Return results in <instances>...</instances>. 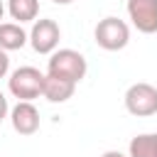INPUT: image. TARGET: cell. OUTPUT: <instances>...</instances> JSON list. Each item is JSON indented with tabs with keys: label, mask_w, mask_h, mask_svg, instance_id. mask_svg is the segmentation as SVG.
Listing matches in <instances>:
<instances>
[{
	"label": "cell",
	"mask_w": 157,
	"mask_h": 157,
	"mask_svg": "<svg viewBox=\"0 0 157 157\" xmlns=\"http://www.w3.org/2000/svg\"><path fill=\"white\" fill-rule=\"evenodd\" d=\"M130 157H157V132H142L130 140Z\"/></svg>",
	"instance_id": "10"
},
{
	"label": "cell",
	"mask_w": 157,
	"mask_h": 157,
	"mask_svg": "<svg viewBox=\"0 0 157 157\" xmlns=\"http://www.w3.org/2000/svg\"><path fill=\"white\" fill-rule=\"evenodd\" d=\"M125 108L137 115V118H147L157 113V88L152 83H132L125 93Z\"/></svg>",
	"instance_id": "4"
},
{
	"label": "cell",
	"mask_w": 157,
	"mask_h": 157,
	"mask_svg": "<svg viewBox=\"0 0 157 157\" xmlns=\"http://www.w3.org/2000/svg\"><path fill=\"white\" fill-rule=\"evenodd\" d=\"M101 157H125L123 152H118V150H108L105 155H101Z\"/></svg>",
	"instance_id": "14"
},
{
	"label": "cell",
	"mask_w": 157,
	"mask_h": 157,
	"mask_svg": "<svg viewBox=\"0 0 157 157\" xmlns=\"http://www.w3.org/2000/svg\"><path fill=\"white\" fill-rule=\"evenodd\" d=\"M86 69H88L86 59L76 49H59V52L52 54V59L47 64V74L66 78V81H74V83H78L86 76Z\"/></svg>",
	"instance_id": "1"
},
{
	"label": "cell",
	"mask_w": 157,
	"mask_h": 157,
	"mask_svg": "<svg viewBox=\"0 0 157 157\" xmlns=\"http://www.w3.org/2000/svg\"><path fill=\"white\" fill-rule=\"evenodd\" d=\"M7 115V98L2 96V91H0V120Z\"/></svg>",
	"instance_id": "13"
},
{
	"label": "cell",
	"mask_w": 157,
	"mask_h": 157,
	"mask_svg": "<svg viewBox=\"0 0 157 157\" xmlns=\"http://www.w3.org/2000/svg\"><path fill=\"white\" fill-rule=\"evenodd\" d=\"M52 2H56V5H69V2H74V0H52Z\"/></svg>",
	"instance_id": "15"
},
{
	"label": "cell",
	"mask_w": 157,
	"mask_h": 157,
	"mask_svg": "<svg viewBox=\"0 0 157 157\" xmlns=\"http://www.w3.org/2000/svg\"><path fill=\"white\" fill-rule=\"evenodd\" d=\"M10 120H12V128L20 135H34L39 130V110L34 108L32 101H20L12 108Z\"/></svg>",
	"instance_id": "7"
},
{
	"label": "cell",
	"mask_w": 157,
	"mask_h": 157,
	"mask_svg": "<svg viewBox=\"0 0 157 157\" xmlns=\"http://www.w3.org/2000/svg\"><path fill=\"white\" fill-rule=\"evenodd\" d=\"M128 15L142 34L157 32V0H128Z\"/></svg>",
	"instance_id": "5"
},
{
	"label": "cell",
	"mask_w": 157,
	"mask_h": 157,
	"mask_svg": "<svg viewBox=\"0 0 157 157\" xmlns=\"http://www.w3.org/2000/svg\"><path fill=\"white\" fill-rule=\"evenodd\" d=\"M93 37H96V44L108 49V52H118L128 44L130 39V27L120 20V17H103L96 29H93Z\"/></svg>",
	"instance_id": "2"
},
{
	"label": "cell",
	"mask_w": 157,
	"mask_h": 157,
	"mask_svg": "<svg viewBox=\"0 0 157 157\" xmlns=\"http://www.w3.org/2000/svg\"><path fill=\"white\" fill-rule=\"evenodd\" d=\"M76 91V83L74 81H66V78H59V76H52L47 74L44 76V88H42V96L52 103H64L74 96Z\"/></svg>",
	"instance_id": "8"
},
{
	"label": "cell",
	"mask_w": 157,
	"mask_h": 157,
	"mask_svg": "<svg viewBox=\"0 0 157 157\" xmlns=\"http://www.w3.org/2000/svg\"><path fill=\"white\" fill-rule=\"evenodd\" d=\"M44 88V74L34 66H20L10 76V93L20 101H32Z\"/></svg>",
	"instance_id": "3"
},
{
	"label": "cell",
	"mask_w": 157,
	"mask_h": 157,
	"mask_svg": "<svg viewBox=\"0 0 157 157\" xmlns=\"http://www.w3.org/2000/svg\"><path fill=\"white\" fill-rule=\"evenodd\" d=\"M59 37H61V32H59V25L54 20H37L34 27H32V32H29L32 49L39 52V54L54 52L56 44H59Z\"/></svg>",
	"instance_id": "6"
},
{
	"label": "cell",
	"mask_w": 157,
	"mask_h": 157,
	"mask_svg": "<svg viewBox=\"0 0 157 157\" xmlns=\"http://www.w3.org/2000/svg\"><path fill=\"white\" fill-rule=\"evenodd\" d=\"M7 10L12 15V20L22 22H32L39 12V0H7Z\"/></svg>",
	"instance_id": "11"
},
{
	"label": "cell",
	"mask_w": 157,
	"mask_h": 157,
	"mask_svg": "<svg viewBox=\"0 0 157 157\" xmlns=\"http://www.w3.org/2000/svg\"><path fill=\"white\" fill-rule=\"evenodd\" d=\"M25 42H27V34L17 22H0V49L5 52L22 49Z\"/></svg>",
	"instance_id": "9"
},
{
	"label": "cell",
	"mask_w": 157,
	"mask_h": 157,
	"mask_svg": "<svg viewBox=\"0 0 157 157\" xmlns=\"http://www.w3.org/2000/svg\"><path fill=\"white\" fill-rule=\"evenodd\" d=\"M7 69H10V59H7V52H5V49H0V78L7 74Z\"/></svg>",
	"instance_id": "12"
},
{
	"label": "cell",
	"mask_w": 157,
	"mask_h": 157,
	"mask_svg": "<svg viewBox=\"0 0 157 157\" xmlns=\"http://www.w3.org/2000/svg\"><path fill=\"white\" fill-rule=\"evenodd\" d=\"M2 15H5V7H2V2H0V20H2Z\"/></svg>",
	"instance_id": "16"
}]
</instances>
